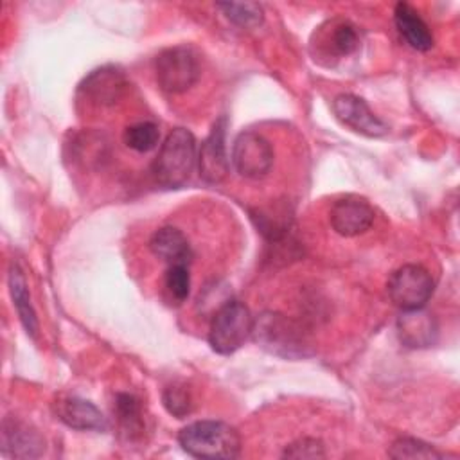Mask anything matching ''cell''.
Here are the masks:
<instances>
[{"label": "cell", "instance_id": "1", "mask_svg": "<svg viewBox=\"0 0 460 460\" xmlns=\"http://www.w3.org/2000/svg\"><path fill=\"white\" fill-rule=\"evenodd\" d=\"M181 449L196 458L230 460L241 453V437L237 429L223 420H196L178 433Z\"/></svg>", "mask_w": 460, "mask_h": 460}, {"label": "cell", "instance_id": "2", "mask_svg": "<svg viewBox=\"0 0 460 460\" xmlns=\"http://www.w3.org/2000/svg\"><path fill=\"white\" fill-rule=\"evenodd\" d=\"M196 164L198 155L194 135L185 128H176L165 137L155 158L153 174L162 187L180 189L190 180Z\"/></svg>", "mask_w": 460, "mask_h": 460}, {"label": "cell", "instance_id": "3", "mask_svg": "<svg viewBox=\"0 0 460 460\" xmlns=\"http://www.w3.org/2000/svg\"><path fill=\"white\" fill-rule=\"evenodd\" d=\"M253 316L250 309L239 300L223 302L212 320L208 329V343L217 354H232L252 336Z\"/></svg>", "mask_w": 460, "mask_h": 460}, {"label": "cell", "instance_id": "4", "mask_svg": "<svg viewBox=\"0 0 460 460\" xmlns=\"http://www.w3.org/2000/svg\"><path fill=\"white\" fill-rule=\"evenodd\" d=\"M252 336L261 347L284 358H300L309 354V343L302 329L293 320L279 313H262L259 318H253Z\"/></svg>", "mask_w": 460, "mask_h": 460}, {"label": "cell", "instance_id": "5", "mask_svg": "<svg viewBox=\"0 0 460 460\" xmlns=\"http://www.w3.org/2000/svg\"><path fill=\"white\" fill-rule=\"evenodd\" d=\"M158 86L167 93H181L196 84L201 65L196 50L189 45H176L162 50L155 61Z\"/></svg>", "mask_w": 460, "mask_h": 460}, {"label": "cell", "instance_id": "6", "mask_svg": "<svg viewBox=\"0 0 460 460\" xmlns=\"http://www.w3.org/2000/svg\"><path fill=\"white\" fill-rule=\"evenodd\" d=\"M435 282L429 271L419 264H404L397 268L386 284L390 300L401 309H419L424 307L433 295Z\"/></svg>", "mask_w": 460, "mask_h": 460}, {"label": "cell", "instance_id": "7", "mask_svg": "<svg viewBox=\"0 0 460 460\" xmlns=\"http://www.w3.org/2000/svg\"><path fill=\"white\" fill-rule=\"evenodd\" d=\"M232 164L243 178H264L273 165V147L262 135L243 131L234 142Z\"/></svg>", "mask_w": 460, "mask_h": 460}, {"label": "cell", "instance_id": "8", "mask_svg": "<svg viewBox=\"0 0 460 460\" xmlns=\"http://www.w3.org/2000/svg\"><path fill=\"white\" fill-rule=\"evenodd\" d=\"M334 117L347 128L365 137H383L388 133V124L379 119L368 104L354 93H340L332 101Z\"/></svg>", "mask_w": 460, "mask_h": 460}, {"label": "cell", "instance_id": "9", "mask_svg": "<svg viewBox=\"0 0 460 460\" xmlns=\"http://www.w3.org/2000/svg\"><path fill=\"white\" fill-rule=\"evenodd\" d=\"M331 226L343 237L365 234L374 223V208L365 198L349 194L336 199L329 212Z\"/></svg>", "mask_w": 460, "mask_h": 460}, {"label": "cell", "instance_id": "10", "mask_svg": "<svg viewBox=\"0 0 460 460\" xmlns=\"http://www.w3.org/2000/svg\"><path fill=\"white\" fill-rule=\"evenodd\" d=\"M228 156L225 146V119H219L198 153V171L207 183H219L228 174Z\"/></svg>", "mask_w": 460, "mask_h": 460}, {"label": "cell", "instance_id": "11", "mask_svg": "<svg viewBox=\"0 0 460 460\" xmlns=\"http://www.w3.org/2000/svg\"><path fill=\"white\" fill-rule=\"evenodd\" d=\"M58 419L77 431H106L108 419L90 401L75 395H59L54 402Z\"/></svg>", "mask_w": 460, "mask_h": 460}, {"label": "cell", "instance_id": "12", "mask_svg": "<svg viewBox=\"0 0 460 460\" xmlns=\"http://www.w3.org/2000/svg\"><path fill=\"white\" fill-rule=\"evenodd\" d=\"M438 325L435 316L424 307L402 311L397 320V336L410 349H424L437 341Z\"/></svg>", "mask_w": 460, "mask_h": 460}, {"label": "cell", "instance_id": "13", "mask_svg": "<svg viewBox=\"0 0 460 460\" xmlns=\"http://www.w3.org/2000/svg\"><path fill=\"white\" fill-rule=\"evenodd\" d=\"M45 444L40 433L27 422L7 417L2 426V451L14 458H32L41 455Z\"/></svg>", "mask_w": 460, "mask_h": 460}, {"label": "cell", "instance_id": "14", "mask_svg": "<svg viewBox=\"0 0 460 460\" xmlns=\"http://www.w3.org/2000/svg\"><path fill=\"white\" fill-rule=\"evenodd\" d=\"M126 90V77L115 66H102L93 70L81 84V92L90 102L99 106L113 104Z\"/></svg>", "mask_w": 460, "mask_h": 460}, {"label": "cell", "instance_id": "15", "mask_svg": "<svg viewBox=\"0 0 460 460\" xmlns=\"http://www.w3.org/2000/svg\"><path fill=\"white\" fill-rule=\"evenodd\" d=\"M149 248L158 259H162L169 266L172 264L189 266L192 261V248L189 244V239L176 226L158 228L149 239Z\"/></svg>", "mask_w": 460, "mask_h": 460}, {"label": "cell", "instance_id": "16", "mask_svg": "<svg viewBox=\"0 0 460 460\" xmlns=\"http://www.w3.org/2000/svg\"><path fill=\"white\" fill-rule=\"evenodd\" d=\"M394 20L399 34L411 49L426 52L433 47V34L429 27L410 4L399 2L394 11Z\"/></svg>", "mask_w": 460, "mask_h": 460}, {"label": "cell", "instance_id": "17", "mask_svg": "<svg viewBox=\"0 0 460 460\" xmlns=\"http://www.w3.org/2000/svg\"><path fill=\"white\" fill-rule=\"evenodd\" d=\"M9 291H11V296H13V304L16 307V313L20 316V322L22 325L25 327L27 334L34 336L38 334V316H36V311L31 304V296H29V289H27V282H25V277L22 273V270L13 264L11 270H9Z\"/></svg>", "mask_w": 460, "mask_h": 460}, {"label": "cell", "instance_id": "18", "mask_svg": "<svg viewBox=\"0 0 460 460\" xmlns=\"http://www.w3.org/2000/svg\"><path fill=\"white\" fill-rule=\"evenodd\" d=\"M115 413H117L120 429L128 438H137L144 433L146 422H144V413L138 399H135L129 394H119L115 401Z\"/></svg>", "mask_w": 460, "mask_h": 460}, {"label": "cell", "instance_id": "19", "mask_svg": "<svg viewBox=\"0 0 460 460\" xmlns=\"http://www.w3.org/2000/svg\"><path fill=\"white\" fill-rule=\"evenodd\" d=\"M226 20L235 23L237 27L253 29L262 23L264 11L257 2H221L216 5Z\"/></svg>", "mask_w": 460, "mask_h": 460}, {"label": "cell", "instance_id": "20", "mask_svg": "<svg viewBox=\"0 0 460 460\" xmlns=\"http://www.w3.org/2000/svg\"><path fill=\"white\" fill-rule=\"evenodd\" d=\"M158 140H160V129L155 122H149V120L131 124L124 131V144L138 153L151 151L158 144Z\"/></svg>", "mask_w": 460, "mask_h": 460}, {"label": "cell", "instance_id": "21", "mask_svg": "<svg viewBox=\"0 0 460 460\" xmlns=\"http://www.w3.org/2000/svg\"><path fill=\"white\" fill-rule=\"evenodd\" d=\"M388 456L392 458H444V453L437 451L433 446L419 440V438H411V437H401L397 438L390 449H388Z\"/></svg>", "mask_w": 460, "mask_h": 460}, {"label": "cell", "instance_id": "22", "mask_svg": "<svg viewBox=\"0 0 460 460\" xmlns=\"http://www.w3.org/2000/svg\"><path fill=\"white\" fill-rule=\"evenodd\" d=\"M329 49L338 56H349L359 47L358 29L350 22H338L325 36Z\"/></svg>", "mask_w": 460, "mask_h": 460}, {"label": "cell", "instance_id": "23", "mask_svg": "<svg viewBox=\"0 0 460 460\" xmlns=\"http://www.w3.org/2000/svg\"><path fill=\"white\" fill-rule=\"evenodd\" d=\"M165 289L169 296L176 302L181 304L187 300L190 293V273L189 266L185 264H172L165 271Z\"/></svg>", "mask_w": 460, "mask_h": 460}, {"label": "cell", "instance_id": "24", "mask_svg": "<svg viewBox=\"0 0 460 460\" xmlns=\"http://www.w3.org/2000/svg\"><path fill=\"white\" fill-rule=\"evenodd\" d=\"M162 401L165 410L176 419H183L192 411V397L185 386H178V385L167 386L164 390Z\"/></svg>", "mask_w": 460, "mask_h": 460}, {"label": "cell", "instance_id": "25", "mask_svg": "<svg viewBox=\"0 0 460 460\" xmlns=\"http://www.w3.org/2000/svg\"><path fill=\"white\" fill-rule=\"evenodd\" d=\"M282 456H288V458H323L325 449H323V444L316 438H298L284 449Z\"/></svg>", "mask_w": 460, "mask_h": 460}]
</instances>
